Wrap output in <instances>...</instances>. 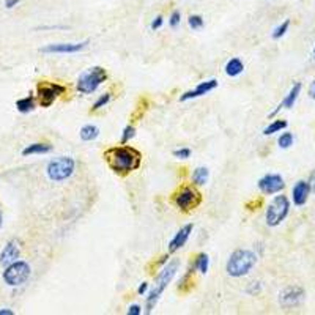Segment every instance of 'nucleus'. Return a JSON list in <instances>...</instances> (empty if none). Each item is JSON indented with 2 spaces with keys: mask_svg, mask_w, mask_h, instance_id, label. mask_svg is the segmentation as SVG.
<instances>
[{
  "mask_svg": "<svg viewBox=\"0 0 315 315\" xmlns=\"http://www.w3.org/2000/svg\"><path fill=\"white\" fill-rule=\"evenodd\" d=\"M309 96H311L312 99H315V79L312 80L311 87H309Z\"/></svg>",
  "mask_w": 315,
  "mask_h": 315,
  "instance_id": "obj_38",
  "label": "nucleus"
},
{
  "mask_svg": "<svg viewBox=\"0 0 315 315\" xmlns=\"http://www.w3.org/2000/svg\"><path fill=\"white\" fill-rule=\"evenodd\" d=\"M66 92V87L57 82H38L36 85V98L41 107H50L54 101Z\"/></svg>",
  "mask_w": 315,
  "mask_h": 315,
  "instance_id": "obj_9",
  "label": "nucleus"
},
{
  "mask_svg": "<svg viewBox=\"0 0 315 315\" xmlns=\"http://www.w3.org/2000/svg\"><path fill=\"white\" fill-rule=\"evenodd\" d=\"M19 3H21V0H5V8L11 10V8H15V6L19 5Z\"/></svg>",
  "mask_w": 315,
  "mask_h": 315,
  "instance_id": "obj_35",
  "label": "nucleus"
},
{
  "mask_svg": "<svg viewBox=\"0 0 315 315\" xmlns=\"http://www.w3.org/2000/svg\"><path fill=\"white\" fill-rule=\"evenodd\" d=\"M290 213V200L287 195H276L271 200V204L267 208V224L269 227H277L281 222L285 220Z\"/></svg>",
  "mask_w": 315,
  "mask_h": 315,
  "instance_id": "obj_6",
  "label": "nucleus"
},
{
  "mask_svg": "<svg viewBox=\"0 0 315 315\" xmlns=\"http://www.w3.org/2000/svg\"><path fill=\"white\" fill-rule=\"evenodd\" d=\"M260 292H262V284L260 282H252V284H249V287L246 288V293L251 295V296H255Z\"/></svg>",
  "mask_w": 315,
  "mask_h": 315,
  "instance_id": "obj_31",
  "label": "nucleus"
},
{
  "mask_svg": "<svg viewBox=\"0 0 315 315\" xmlns=\"http://www.w3.org/2000/svg\"><path fill=\"white\" fill-rule=\"evenodd\" d=\"M178 267H180V262H178V260H172V262H169L166 267L162 268L161 273L156 276V279H155V287H153V290H151V292L148 293L147 302H145V309H147V314H150V312L155 309L156 302L159 301L161 295L164 293V290L167 288V285H169L170 282H172V279L175 277L176 271H178Z\"/></svg>",
  "mask_w": 315,
  "mask_h": 315,
  "instance_id": "obj_2",
  "label": "nucleus"
},
{
  "mask_svg": "<svg viewBox=\"0 0 315 315\" xmlns=\"http://www.w3.org/2000/svg\"><path fill=\"white\" fill-rule=\"evenodd\" d=\"M0 315H15L11 309H0Z\"/></svg>",
  "mask_w": 315,
  "mask_h": 315,
  "instance_id": "obj_39",
  "label": "nucleus"
},
{
  "mask_svg": "<svg viewBox=\"0 0 315 315\" xmlns=\"http://www.w3.org/2000/svg\"><path fill=\"white\" fill-rule=\"evenodd\" d=\"M52 151V145L50 143H32L29 147H25L22 150L24 156H30V155H44Z\"/></svg>",
  "mask_w": 315,
  "mask_h": 315,
  "instance_id": "obj_19",
  "label": "nucleus"
},
{
  "mask_svg": "<svg viewBox=\"0 0 315 315\" xmlns=\"http://www.w3.org/2000/svg\"><path fill=\"white\" fill-rule=\"evenodd\" d=\"M88 43H90L88 40L82 43H55L47 44V46L41 47L40 50L43 54H76L80 52L82 49H85Z\"/></svg>",
  "mask_w": 315,
  "mask_h": 315,
  "instance_id": "obj_11",
  "label": "nucleus"
},
{
  "mask_svg": "<svg viewBox=\"0 0 315 315\" xmlns=\"http://www.w3.org/2000/svg\"><path fill=\"white\" fill-rule=\"evenodd\" d=\"M134 136H136V128H134L132 125H128V126H126V128L123 129V132H122V141H120V143H122V145L128 143Z\"/></svg>",
  "mask_w": 315,
  "mask_h": 315,
  "instance_id": "obj_28",
  "label": "nucleus"
},
{
  "mask_svg": "<svg viewBox=\"0 0 315 315\" xmlns=\"http://www.w3.org/2000/svg\"><path fill=\"white\" fill-rule=\"evenodd\" d=\"M311 185H309V181H304V180H299L296 181V185L293 186L292 189V199H293V204L296 206H302L306 205V202L309 199V194H311Z\"/></svg>",
  "mask_w": 315,
  "mask_h": 315,
  "instance_id": "obj_15",
  "label": "nucleus"
},
{
  "mask_svg": "<svg viewBox=\"0 0 315 315\" xmlns=\"http://www.w3.org/2000/svg\"><path fill=\"white\" fill-rule=\"evenodd\" d=\"M173 204L181 211H191L195 210L202 204V194L194 186H181L178 191L173 194Z\"/></svg>",
  "mask_w": 315,
  "mask_h": 315,
  "instance_id": "obj_8",
  "label": "nucleus"
},
{
  "mask_svg": "<svg viewBox=\"0 0 315 315\" xmlns=\"http://www.w3.org/2000/svg\"><path fill=\"white\" fill-rule=\"evenodd\" d=\"M218 87V80L216 79H210V80H205V82H200V84L194 88V90H189L186 93H183L180 96V101L181 103H185V101H189V99H195V98H200L204 96V94L210 93L211 90Z\"/></svg>",
  "mask_w": 315,
  "mask_h": 315,
  "instance_id": "obj_13",
  "label": "nucleus"
},
{
  "mask_svg": "<svg viewBox=\"0 0 315 315\" xmlns=\"http://www.w3.org/2000/svg\"><path fill=\"white\" fill-rule=\"evenodd\" d=\"M173 156L178 158V159H188L191 156V150L189 148H180V150H175L173 151Z\"/></svg>",
  "mask_w": 315,
  "mask_h": 315,
  "instance_id": "obj_32",
  "label": "nucleus"
},
{
  "mask_svg": "<svg viewBox=\"0 0 315 315\" xmlns=\"http://www.w3.org/2000/svg\"><path fill=\"white\" fill-rule=\"evenodd\" d=\"M290 27V19H285L281 25H277V27L273 30V33H271V36H273V40H279V38H282L284 35L287 33V30Z\"/></svg>",
  "mask_w": 315,
  "mask_h": 315,
  "instance_id": "obj_25",
  "label": "nucleus"
},
{
  "mask_svg": "<svg viewBox=\"0 0 315 315\" xmlns=\"http://www.w3.org/2000/svg\"><path fill=\"white\" fill-rule=\"evenodd\" d=\"M2 224H3V214L0 211V229H2Z\"/></svg>",
  "mask_w": 315,
  "mask_h": 315,
  "instance_id": "obj_40",
  "label": "nucleus"
},
{
  "mask_svg": "<svg viewBox=\"0 0 315 315\" xmlns=\"http://www.w3.org/2000/svg\"><path fill=\"white\" fill-rule=\"evenodd\" d=\"M208 176H210V172H208L206 167H197L191 175V180L195 186H204L208 181Z\"/></svg>",
  "mask_w": 315,
  "mask_h": 315,
  "instance_id": "obj_22",
  "label": "nucleus"
},
{
  "mask_svg": "<svg viewBox=\"0 0 315 315\" xmlns=\"http://www.w3.org/2000/svg\"><path fill=\"white\" fill-rule=\"evenodd\" d=\"M194 265H195V268H197V271H200L202 274H206L208 268H210V258H208L206 254L202 252V254H199L197 257H195Z\"/></svg>",
  "mask_w": 315,
  "mask_h": 315,
  "instance_id": "obj_24",
  "label": "nucleus"
},
{
  "mask_svg": "<svg viewBox=\"0 0 315 315\" xmlns=\"http://www.w3.org/2000/svg\"><path fill=\"white\" fill-rule=\"evenodd\" d=\"M162 24H164V17L162 16H156L153 19V22H151V30H158V29H161L162 27Z\"/></svg>",
  "mask_w": 315,
  "mask_h": 315,
  "instance_id": "obj_33",
  "label": "nucleus"
},
{
  "mask_svg": "<svg viewBox=\"0 0 315 315\" xmlns=\"http://www.w3.org/2000/svg\"><path fill=\"white\" fill-rule=\"evenodd\" d=\"M225 74L230 76V78H236L243 73L244 69V63L241 62V59H238V57H233L229 62L225 63Z\"/></svg>",
  "mask_w": 315,
  "mask_h": 315,
  "instance_id": "obj_18",
  "label": "nucleus"
},
{
  "mask_svg": "<svg viewBox=\"0 0 315 315\" xmlns=\"http://www.w3.org/2000/svg\"><path fill=\"white\" fill-rule=\"evenodd\" d=\"M284 188H285V183L279 173H267L258 180V189L267 195L281 192Z\"/></svg>",
  "mask_w": 315,
  "mask_h": 315,
  "instance_id": "obj_10",
  "label": "nucleus"
},
{
  "mask_svg": "<svg viewBox=\"0 0 315 315\" xmlns=\"http://www.w3.org/2000/svg\"><path fill=\"white\" fill-rule=\"evenodd\" d=\"M126 314H128V315H141L142 314V307L139 304H131Z\"/></svg>",
  "mask_w": 315,
  "mask_h": 315,
  "instance_id": "obj_34",
  "label": "nucleus"
},
{
  "mask_svg": "<svg viewBox=\"0 0 315 315\" xmlns=\"http://www.w3.org/2000/svg\"><path fill=\"white\" fill-rule=\"evenodd\" d=\"M109 101H110V93H104V94H101V96L93 103L92 110H98V109H101V107L107 106V104H109Z\"/></svg>",
  "mask_w": 315,
  "mask_h": 315,
  "instance_id": "obj_29",
  "label": "nucleus"
},
{
  "mask_svg": "<svg viewBox=\"0 0 315 315\" xmlns=\"http://www.w3.org/2000/svg\"><path fill=\"white\" fill-rule=\"evenodd\" d=\"M76 161L69 156H60L47 164V176L52 181H65L74 173Z\"/></svg>",
  "mask_w": 315,
  "mask_h": 315,
  "instance_id": "obj_5",
  "label": "nucleus"
},
{
  "mask_svg": "<svg viewBox=\"0 0 315 315\" xmlns=\"http://www.w3.org/2000/svg\"><path fill=\"white\" fill-rule=\"evenodd\" d=\"M309 185H311V191L315 194V170L311 173V176H309Z\"/></svg>",
  "mask_w": 315,
  "mask_h": 315,
  "instance_id": "obj_37",
  "label": "nucleus"
},
{
  "mask_svg": "<svg viewBox=\"0 0 315 315\" xmlns=\"http://www.w3.org/2000/svg\"><path fill=\"white\" fill-rule=\"evenodd\" d=\"M19 255H21V248H19V243L16 239H11V241L6 243L3 251L0 252V265L2 267H8L13 262H16Z\"/></svg>",
  "mask_w": 315,
  "mask_h": 315,
  "instance_id": "obj_14",
  "label": "nucleus"
},
{
  "mask_svg": "<svg viewBox=\"0 0 315 315\" xmlns=\"http://www.w3.org/2000/svg\"><path fill=\"white\" fill-rule=\"evenodd\" d=\"M301 88H302V84L301 82H296V84H293V87L290 88V92L285 94V98L282 99V103L276 107V109L269 113V117H274L277 112H279L281 109H292V107L295 106L296 103V99H298L299 96V93H301Z\"/></svg>",
  "mask_w": 315,
  "mask_h": 315,
  "instance_id": "obj_17",
  "label": "nucleus"
},
{
  "mask_svg": "<svg viewBox=\"0 0 315 315\" xmlns=\"http://www.w3.org/2000/svg\"><path fill=\"white\" fill-rule=\"evenodd\" d=\"M287 126H288V123L285 122V120H274L273 123L268 125L267 128L263 129V134L271 136V134H274V132H281L282 129H285Z\"/></svg>",
  "mask_w": 315,
  "mask_h": 315,
  "instance_id": "obj_23",
  "label": "nucleus"
},
{
  "mask_svg": "<svg viewBox=\"0 0 315 315\" xmlns=\"http://www.w3.org/2000/svg\"><path fill=\"white\" fill-rule=\"evenodd\" d=\"M188 24L192 30H200L202 27H204L205 22H204V17H202L200 15H191L188 17Z\"/></svg>",
  "mask_w": 315,
  "mask_h": 315,
  "instance_id": "obj_27",
  "label": "nucleus"
},
{
  "mask_svg": "<svg viewBox=\"0 0 315 315\" xmlns=\"http://www.w3.org/2000/svg\"><path fill=\"white\" fill-rule=\"evenodd\" d=\"M79 136L84 142H92L99 136V128H98V126H94V125H85V126H82V128H80Z\"/></svg>",
  "mask_w": 315,
  "mask_h": 315,
  "instance_id": "obj_20",
  "label": "nucleus"
},
{
  "mask_svg": "<svg viewBox=\"0 0 315 315\" xmlns=\"http://www.w3.org/2000/svg\"><path fill=\"white\" fill-rule=\"evenodd\" d=\"M257 263V254L249 249H236L232 252L225 265V271L232 277H243L251 273Z\"/></svg>",
  "mask_w": 315,
  "mask_h": 315,
  "instance_id": "obj_3",
  "label": "nucleus"
},
{
  "mask_svg": "<svg viewBox=\"0 0 315 315\" xmlns=\"http://www.w3.org/2000/svg\"><path fill=\"white\" fill-rule=\"evenodd\" d=\"M180 22H181V13L178 10H173L172 15H170V17H169V25L172 29H176L180 25Z\"/></svg>",
  "mask_w": 315,
  "mask_h": 315,
  "instance_id": "obj_30",
  "label": "nucleus"
},
{
  "mask_svg": "<svg viewBox=\"0 0 315 315\" xmlns=\"http://www.w3.org/2000/svg\"><path fill=\"white\" fill-rule=\"evenodd\" d=\"M30 273H32V268L27 262L16 260L11 265H8V267H5L2 277L6 285L17 287V285H22L24 282H27V279L30 277Z\"/></svg>",
  "mask_w": 315,
  "mask_h": 315,
  "instance_id": "obj_7",
  "label": "nucleus"
},
{
  "mask_svg": "<svg viewBox=\"0 0 315 315\" xmlns=\"http://www.w3.org/2000/svg\"><path fill=\"white\" fill-rule=\"evenodd\" d=\"M293 141H295V137L292 132H284V134H281V137L277 139V143H279L281 148H290L293 145Z\"/></svg>",
  "mask_w": 315,
  "mask_h": 315,
  "instance_id": "obj_26",
  "label": "nucleus"
},
{
  "mask_svg": "<svg viewBox=\"0 0 315 315\" xmlns=\"http://www.w3.org/2000/svg\"><path fill=\"white\" fill-rule=\"evenodd\" d=\"M147 290H148V284L147 282H142L141 285H139V288H137V293L139 295H145V293H147Z\"/></svg>",
  "mask_w": 315,
  "mask_h": 315,
  "instance_id": "obj_36",
  "label": "nucleus"
},
{
  "mask_svg": "<svg viewBox=\"0 0 315 315\" xmlns=\"http://www.w3.org/2000/svg\"><path fill=\"white\" fill-rule=\"evenodd\" d=\"M104 159L112 172L118 175H128L141 167L142 155L139 150L128 147V145H120V147L106 150Z\"/></svg>",
  "mask_w": 315,
  "mask_h": 315,
  "instance_id": "obj_1",
  "label": "nucleus"
},
{
  "mask_svg": "<svg viewBox=\"0 0 315 315\" xmlns=\"http://www.w3.org/2000/svg\"><path fill=\"white\" fill-rule=\"evenodd\" d=\"M107 80V71L103 66H92L82 73L78 82H76V90L82 94H92L98 90L101 84Z\"/></svg>",
  "mask_w": 315,
  "mask_h": 315,
  "instance_id": "obj_4",
  "label": "nucleus"
},
{
  "mask_svg": "<svg viewBox=\"0 0 315 315\" xmlns=\"http://www.w3.org/2000/svg\"><path fill=\"white\" fill-rule=\"evenodd\" d=\"M192 224H186L185 227H181V229L176 232V235L170 239V243H169V252L170 254H173V252H176L178 249H181L183 246L186 244V241L189 239V235L192 233Z\"/></svg>",
  "mask_w": 315,
  "mask_h": 315,
  "instance_id": "obj_16",
  "label": "nucleus"
},
{
  "mask_svg": "<svg viewBox=\"0 0 315 315\" xmlns=\"http://www.w3.org/2000/svg\"><path fill=\"white\" fill-rule=\"evenodd\" d=\"M314 59H315V47H314Z\"/></svg>",
  "mask_w": 315,
  "mask_h": 315,
  "instance_id": "obj_41",
  "label": "nucleus"
},
{
  "mask_svg": "<svg viewBox=\"0 0 315 315\" xmlns=\"http://www.w3.org/2000/svg\"><path fill=\"white\" fill-rule=\"evenodd\" d=\"M36 107L35 104V98L32 96V94H29V96H25V98H21V99H17L16 101V109L21 112V113H29L32 112Z\"/></svg>",
  "mask_w": 315,
  "mask_h": 315,
  "instance_id": "obj_21",
  "label": "nucleus"
},
{
  "mask_svg": "<svg viewBox=\"0 0 315 315\" xmlns=\"http://www.w3.org/2000/svg\"><path fill=\"white\" fill-rule=\"evenodd\" d=\"M304 290L298 285H292V287H287L284 288L282 292L279 293V302L284 307H295L302 302L304 299Z\"/></svg>",
  "mask_w": 315,
  "mask_h": 315,
  "instance_id": "obj_12",
  "label": "nucleus"
}]
</instances>
